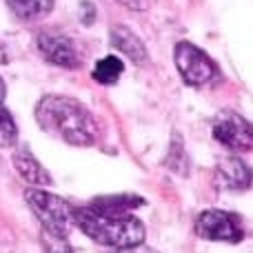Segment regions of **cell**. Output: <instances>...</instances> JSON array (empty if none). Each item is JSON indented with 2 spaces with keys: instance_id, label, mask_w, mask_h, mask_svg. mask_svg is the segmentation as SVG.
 <instances>
[{
  "instance_id": "obj_1",
  "label": "cell",
  "mask_w": 253,
  "mask_h": 253,
  "mask_svg": "<svg viewBox=\"0 0 253 253\" xmlns=\"http://www.w3.org/2000/svg\"><path fill=\"white\" fill-rule=\"evenodd\" d=\"M36 120L44 133L71 147H91L98 138V123L93 114L83 102L69 96L51 93L40 98Z\"/></svg>"
},
{
  "instance_id": "obj_2",
  "label": "cell",
  "mask_w": 253,
  "mask_h": 253,
  "mask_svg": "<svg viewBox=\"0 0 253 253\" xmlns=\"http://www.w3.org/2000/svg\"><path fill=\"white\" fill-rule=\"evenodd\" d=\"M74 224L93 242L114 249H135L144 242V224L135 215H105L91 207L74 209Z\"/></svg>"
},
{
  "instance_id": "obj_3",
  "label": "cell",
  "mask_w": 253,
  "mask_h": 253,
  "mask_svg": "<svg viewBox=\"0 0 253 253\" xmlns=\"http://www.w3.org/2000/svg\"><path fill=\"white\" fill-rule=\"evenodd\" d=\"M25 200L29 209L36 213V218L40 220L44 233L56 238L69 236L71 227H74V209L62 198H58L56 193L42 191L38 187H31L25 191Z\"/></svg>"
},
{
  "instance_id": "obj_4",
  "label": "cell",
  "mask_w": 253,
  "mask_h": 253,
  "mask_svg": "<svg viewBox=\"0 0 253 253\" xmlns=\"http://www.w3.org/2000/svg\"><path fill=\"white\" fill-rule=\"evenodd\" d=\"M178 74L189 87H202L218 78V67L202 49L191 42H178L173 53Z\"/></svg>"
},
{
  "instance_id": "obj_5",
  "label": "cell",
  "mask_w": 253,
  "mask_h": 253,
  "mask_svg": "<svg viewBox=\"0 0 253 253\" xmlns=\"http://www.w3.org/2000/svg\"><path fill=\"white\" fill-rule=\"evenodd\" d=\"M196 233L202 240L211 242H229L236 245L245 238L242 224L238 215L222 209H207L196 218Z\"/></svg>"
},
{
  "instance_id": "obj_6",
  "label": "cell",
  "mask_w": 253,
  "mask_h": 253,
  "mask_svg": "<svg viewBox=\"0 0 253 253\" xmlns=\"http://www.w3.org/2000/svg\"><path fill=\"white\" fill-rule=\"evenodd\" d=\"M38 51L42 53V58L47 62L62 69H78L83 65V56H80V49L76 44V40H71L69 36L58 34V31H40L38 38Z\"/></svg>"
},
{
  "instance_id": "obj_7",
  "label": "cell",
  "mask_w": 253,
  "mask_h": 253,
  "mask_svg": "<svg viewBox=\"0 0 253 253\" xmlns=\"http://www.w3.org/2000/svg\"><path fill=\"white\" fill-rule=\"evenodd\" d=\"M213 138L231 151H251L253 125L236 111H222L213 120Z\"/></svg>"
},
{
  "instance_id": "obj_8",
  "label": "cell",
  "mask_w": 253,
  "mask_h": 253,
  "mask_svg": "<svg viewBox=\"0 0 253 253\" xmlns=\"http://www.w3.org/2000/svg\"><path fill=\"white\" fill-rule=\"evenodd\" d=\"M215 178L224 189H233V191H245L251 187V171L238 158H224L218 167H215Z\"/></svg>"
},
{
  "instance_id": "obj_9",
  "label": "cell",
  "mask_w": 253,
  "mask_h": 253,
  "mask_svg": "<svg viewBox=\"0 0 253 253\" xmlns=\"http://www.w3.org/2000/svg\"><path fill=\"white\" fill-rule=\"evenodd\" d=\"M111 44H114L118 51H123L131 62H135V65H144V62L149 60V53H147L144 42L129 29V27L116 25L114 29H111Z\"/></svg>"
},
{
  "instance_id": "obj_10",
  "label": "cell",
  "mask_w": 253,
  "mask_h": 253,
  "mask_svg": "<svg viewBox=\"0 0 253 253\" xmlns=\"http://www.w3.org/2000/svg\"><path fill=\"white\" fill-rule=\"evenodd\" d=\"M13 167L22 175L25 182H29L31 187H49L51 184V175L49 171L36 160V156H31L27 149L13 153Z\"/></svg>"
},
{
  "instance_id": "obj_11",
  "label": "cell",
  "mask_w": 253,
  "mask_h": 253,
  "mask_svg": "<svg viewBox=\"0 0 253 253\" xmlns=\"http://www.w3.org/2000/svg\"><path fill=\"white\" fill-rule=\"evenodd\" d=\"M142 198L131 196V193H118V196H105V198H96L91 202V209L98 213L105 215H129L135 207L142 205Z\"/></svg>"
},
{
  "instance_id": "obj_12",
  "label": "cell",
  "mask_w": 253,
  "mask_h": 253,
  "mask_svg": "<svg viewBox=\"0 0 253 253\" xmlns=\"http://www.w3.org/2000/svg\"><path fill=\"white\" fill-rule=\"evenodd\" d=\"M56 0H7L9 11L20 20H38L51 13Z\"/></svg>"
},
{
  "instance_id": "obj_13",
  "label": "cell",
  "mask_w": 253,
  "mask_h": 253,
  "mask_svg": "<svg viewBox=\"0 0 253 253\" xmlns=\"http://www.w3.org/2000/svg\"><path fill=\"white\" fill-rule=\"evenodd\" d=\"M125 65L118 56H105L96 62V69H93V80L100 84H116L118 78L123 76Z\"/></svg>"
},
{
  "instance_id": "obj_14",
  "label": "cell",
  "mask_w": 253,
  "mask_h": 253,
  "mask_svg": "<svg viewBox=\"0 0 253 253\" xmlns=\"http://www.w3.org/2000/svg\"><path fill=\"white\" fill-rule=\"evenodd\" d=\"M16 138H18V129H16L11 114L0 107V149L16 144Z\"/></svg>"
},
{
  "instance_id": "obj_15",
  "label": "cell",
  "mask_w": 253,
  "mask_h": 253,
  "mask_svg": "<svg viewBox=\"0 0 253 253\" xmlns=\"http://www.w3.org/2000/svg\"><path fill=\"white\" fill-rule=\"evenodd\" d=\"M42 245H44V253H74L71 247L67 245V238H56L42 233Z\"/></svg>"
},
{
  "instance_id": "obj_16",
  "label": "cell",
  "mask_w": 253,
  "mask_h": 253,
  "mask_svg": "<svg viewBox=\"0 0 253 253\" xmlns=\"http://www.w3.org/2000/svg\"><path fill=\"white\" fill-rule=\"evenodd\" d=\"M126 9H133V11H142V9L149 7V0H116Z\"/></svg>"
},
{
  "instance_id": "obj_17",
  "label": "cell",
  "mask_w": 253,
  "mask_h": 253,
  "mask_svg": "<svg viewBox=\"0 0 253 253\" xmlns=\"http://www.w3.org/2000/svg\"><path fill=\"white\" fill-rule=\"evenodd\" d=\"M4 96H7V87H4V80H2V76H0V105L4 102Z\"/></svg>"
}]
</instances>
